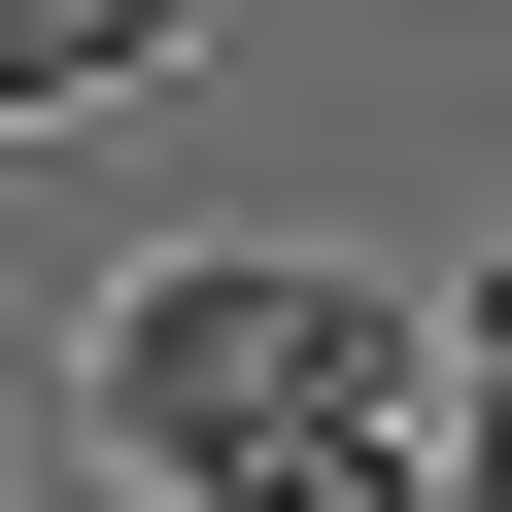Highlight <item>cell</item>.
I'll return each mask as SVG.
<instances>
[{
	"mask_svg": "<svg viewBox=\"0 0 512 512\" xmlns=\"http://www.w3.org/2000/svg\"><path fill=\"white\" fill-rule=\"evenodd\" d=\"M376 274H274V239H171V274L103 308V478H171V512H239V478H308V444H376Z\"/></svg>",
	"mask_w": 512,
	"mask_h": 512,
	"instance_id": "obj_1",
	"label": "cell"
},
{
	"mask_svg": "<svg viewBox=\"0 0 512 512\" xmlns=\"http://www.w3.org/2000/svg\"><path fill=\"white\" fill-rule=\"evenodd\" d=\"M171 69V0H0V103H137Z\"/></svg>",
	"mask_w": 512,
	"mask_h": 512,
	"instance_id": "obj_2",
	"label": "cell"
},
{
	"mask_svg": "<svg viewBox=\"0 0 512 512\" xmlns=\"http://www.w3.org/2000/svg\"><path fill=\"white\" fill-rule=\"evenodd\" d=\"M239 512H478V478H410V444H308V478H239Z\"/></svg>",
	"mask_w": 512,
	"mask_h": 512,
	"instance_id": "obj_3",
	"label": "cell"
}]
</instances>
